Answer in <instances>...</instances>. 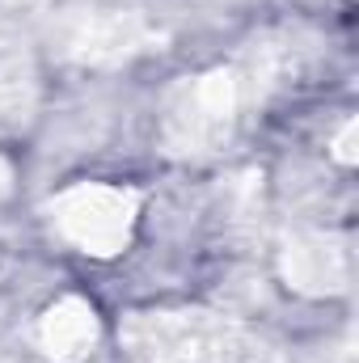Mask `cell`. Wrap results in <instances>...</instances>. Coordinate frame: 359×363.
Instances as JSON below:
<instances>
[{"instance_id":"cell-2","label":"cell","mask_w":359,"mask_h":363,"mask_svg":"<svg viewBox=\"0 0 359 363\" xmlns=\"http://www.w3.org/2000/svg\"><path fill=\"white\" fill-rule=\"evenodd\" d=\"M237 89L241 81L224 68L216 72H203L194 81H186L170 106H165V118H161V131H165V144L174 152H211L228 127H233V114H237Z\"/></svg>"},{"instance_id":"cell-6","label":"cell","mask_w":359,"mask_h":363,"mask_svg":"<svg viewBox=\"0 0 359 363\" xmlns=\"http://www.w3.org/2000/svg\"><path fill=\"white\" fill-rule=\"evenodd\" d=\"M34 110V81L17 60H0V127L26 123Z\"/></svg>"},{"instance_id":"cell-3","label":"cell","mask_w":359,"mask_h":363,"mask_svg":"<svg viewBox=\"0 0 359 363\" xmlns=\"http://www.w3.org/2000/svg\"><path fill=\"white\" fill-rule=\"evenodd\" d=\"M283 274L292 287L326 296V291H343L351 279V250L338 237L326 233H304L287 245L283 254Z\"/></svg>"},{"instance_id":"cell-1","label":"cell","mask_w":359,"mask_h":363,"mask_svg":"<svg viewBox=\"0 0 359 363\" xmlns=\"http://www.w3.org/2000/svg\"><path fill=\"white\" fill-rule=\"evenodd\" d=\"M51 224L55 233L93 258H114L131 245L136 220H140V194L131 186L110 182H77L51 199Z\"/></svg>"},{"instance_id":"cell-4","label":"cell","mask_w":359,"mask_h":363,"mask_svg":"<svg viewBox=\"0 0 359 363\" xmlns=\"http://www.w3.org/2000/svg\"><path fill=\"white\" fill-rule=\"evenodd\" d=\"M38 342L55 363H81L97 342V313L89 300L81 296H64L47 308L43 325H38Z\"/></svg>"},{"instance_id":"cell-5","label":"cell","mask_w":359,"mask_h":363,"mask_svg":"<svg viewBox=\"0 0 359 363\" xmlns=\"http://www.w3.org/2000/svg\"><path fill=\"white\" fill-rule=\"evenodd\" d=\"M140 38H144V30H140L136 17H123V13L93 17L89 26L81 30V38H77V55L81 60H93V64H110V60L136 51Z\"/></svg>"}]
</instances>
